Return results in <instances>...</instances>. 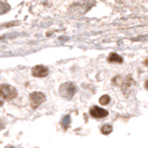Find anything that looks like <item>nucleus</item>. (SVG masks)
<instances>
[{
  "label": "nucleus",
  "mask_w": 148,
  "mask_h": 148,
  "mask_svg": "<svg viewBox=\"0 0 148 148\" xmlns=\"http://www.w3.org/2000/svg\"><path fill=\"white\" fill-rule=\"evenodd\" d=\"M76 90H77V88H76L74 82H65L64 85L60 86L59 94L62 98L69 100V99H71L75 96Z\"/></svg>",
  "instance_id": "1"
},
{
  "label": "nucleus",
  "mask_w": 148,
  "mask_h": 148,
  "mask_svg": "<svg viewBox=\"0 0 148 148\" xmlns=\"http://www.w3.org/2000/svg\"><path fill=\"white\" fill-rule=\"evenodd\" d=\"M0 90H1V96H2V98L6 99V100H11V99L16 98L17 95H18L17 90L12 86H9V85H6V84L1 85Z\"/></svg>",
  "instance_id": "2"
},
{
  "label": "nucleus",
  "mask_w": 148,
  "mask_h": 148,
  "mask_svg": "<svg viewBox=\"0 0 148 148\" xmlns=\"http://www.w3.org/2000/svg\"><path fill=\"white\" fill-rule=\"evenodd\" d=\"M29 98H30V106H31L32 108H37L39 105H41L44 103L46 97H45V95L42 92L36 91V92H32V94L30 95Z\"/></svg>",
  "instance_id": "3"
},
{
  "label": "nucleus",
  "mask_w": 148,
  "mask_h": 148,
  "mask_svg": "<svg viewBox=\"0 0 148 148\" xmlns=\"http://www.w3.org/2000/svg\"><path fill=\"white\" fill-rule=\"evenodd\" d=\"M90 115L94 117V118H104L108 115V111L104 109V108H100V107H92L90 109Z\"/></svg>",
  "instance_id": "4"
},
{
  "label": "nucleus",
  "mask_w": 148,
  "mask_h": 148,
  "mask_svg": "<svg viewBox=\"0 0 148 148\" xmlns=\"http://www.w3.org/2000/svg\"><path fill=\"white\" fill-rule=\"evenodd\" d=\"M47 75H48V68L47 67L39 65V66H36L32 68V76L34 77L41 78V77H46Z\"/></svg>",
  "instance_id": "5"
},
{
  "label": "nucleus",
  "mask_w": 148,
  "mask_h": 148,
  "mask_svg": "<svg viewBox=\"0 0 148 148\" xmlns=\"http://www.w3.org/2000/svg\"><path fill=\"white\" fill-rule=\"evenodd\" d=\"M108 61L109 62H118V64H120V62H123V58L119 56L118 53L112 52V53L109 55V57H108Z\"/></svg>",
  "instance_id": "6"
},
{
  "label": "nucleus",
  "mask_w": 148,
  "mask_h": 148,
  "mask_svg": "<svg viewBox=\"0 0 148 148\" xmlns=\"http://www.w3.org/2000/svg\"><path fill=\"white\" fill-rule=\"evenodd\" d=\"M101 133L104 134V135H108V134H110L112 132V127L110 125H108V124H105L104 126L101 127Z\"/></svg>",
  "instance_id": "7"
},
{
  "label": "nucleus",
  "mask_w": 148,
  "mask_h": 148,
  "mask_svg": "<svg viewBox=\"0 0 148 148\" xmlns=\"http://www.w3.org/2000/svg\"><path fill=\"white\" fill-rule=\"evenodd\" d=\"M61 125H62V127H64V129H67L68 126L70 125V117H69L68 115L62 118V120H61Z\"/></svg>",
  "instance_id": "8"
},
{
  "label": "nucleus",
  "mask_w": 148,
  "mask_h": 148,
  "mask_svg": "<svg viewBox=\"0 0 148 148\" xmlns=\"http://www.w3.org/2000/svg\"><path fill=\"white\" fill-rule=\"evenodd\" d=\"M109 101H110V97L107 96V95H104V96L100 97V99H99V103L101 105H107L109 104Z\"/></svg>",
  "instance_id": "9"
},
{
  "label": "nucleus",
  "mask_w": 148,
  "mask_h": 148,
  "mask_svg": "<svg viewBox=\"0 0 148 148\" xmlns=\"http://www.w3.org/2000/svg\"><path fill=\"white\" fill-rule=\"evenodd\" d=\"M145 87L148 89V79H147V82H146V84H145Z\"/></svg>",
  "instance_id": "10"
},
{
  "label": "nucleus",
  "mask_w": 148,
  "mask_h": 148,
  "mask_svg": "<svg viewBox=\"0 0 148 148\" xmlns=\"http://www.w3.org/2000/svg\"><path fill=\"white\" fill-rule=\"evenodd\" d=\"M145 65H146V66H148V59L145 61Z\"/></svg>",
  "instance_id": "11"
},
{
  "label": "nucleus",
  "mask_w": 148,
  "mask_h": 148,
  "mask_svg": "<svg viewBox=\"0 0 148 148\" xmlns=\"http://www.w3.org/2000/svg\"><path fill=\"white\" fill-rule=\"evenodd\" d=\"M6 148H15V147H11V146H8V147H6Z\"/></svg>",
  "instance_id": "12"
}]
</instances>
